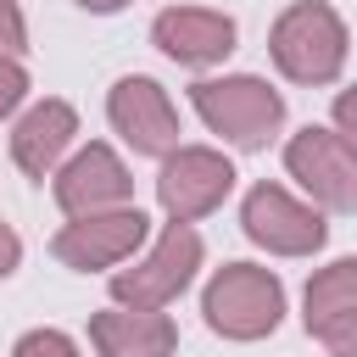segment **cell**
<instances>
[{"label":"cell","instance_id":"obj_3","mask_svg":"<svg viewBox=\"0 0 357 357\" xmlns=\"http://www.w3.org/2000/svg\"><path fill=\"white\" fill-rule=\"evenodd\" d=\"M201 312L223 340H262L284 318V284L257 262H223L201 290Z\"/></svg>","mask_w":357,"mask_h":357},{"label":"cell","instance_id":"obj_16","mask_svg":"<svg viewBox=\"0 0 357 357\" xmlns=\"http://www.w3.org/2000/svg\"><path fill=\"white\" fill-rule=\"evenodd\" d=\"M318 340H324V351H329V357H357V307H351V312H340L335 324H324V329H318Z\"/></svg>","mask_w":357,"mask_h":357},{"label":"cell","instance_id":"obj_5","mask_svg":"<svg viewBox=\"0 0 357 357\" xmlns=\"http://www.w3.org/2000/svg\"><path fill=\"white\" fill-rule=\"evenodd\" d=\"M245 240H257L273 257H312L329 240V223L312 201H296L284 184H251L245 206H240Z\"/></svg>","mask_w":357,"mask_h":357},{"label":"cell","instance_id":"obj_10","mask_svg":"<svg viewBox=\"0 0 357 357\" xmlns=\"http://www.w3.org/2000/svg\"><path fill=\"white\" fill-rule=\"evenodd\" d=\"M134 195V178L128 167L117 162L112 145H84L73 162L56 167V206L67 218H89V212H112V206H128Z\"/></svg>","mask_w":357,"mask_h":357},{"label":"cell","instance_id":"obj_21","mask_svg":"<svg viewBox=\"0 0 357 357\" xmlns=\"http://www.w3.org/2000/svg\"><path fill=\"white\" fill-rule=\"evenodd\" d=\"M78 6H84V11H95V17H112V11H123L128 0H78Z\"/></svg>","mask_w":357,"mask_h":357},{"label":"cell","instance_id":"obj_14","mask_svg":"<svg viewBox=\"0 0 357 357\" xmlns=\"http://www.w3.org/2000/svg\"><path fill=\"white\" fill-rule=\"evenodd\" d=\"M351 307H357V257H340V262H329L307 279V312H301L307 335H318L324 324H335Z\"/></svg>","mask_w":357,"mask_h":357},{"label":"cell","instance_id":"obj_6","mask_svg":"<svg viewBox=\"0 0 357 357\" xmlns=\"http://www.w3.org/2000/svg\"><path fill=\"white\" fill-rule=\"evenodd\" d=\"M284 173L307 190L318 212H357V156L335 128H301L284 139Z\"/></svg>","mask_w":357,"mask_h":357},{"label":"cell","instance_id":"obj_20","mask_svg":"<svg viewBox=\"0 0 357 357\" xmlns=\"http://www.w3.org/2000/svg\"><path fill=\"white\" fill-rule=\"evenodd\" d=\"M17 262H22V240H17V229H11V223H0V279H6Z\"/></svg>","mask_w":357,"mask_h":357},{"label":"cell","instance_id":"obj_8","mask_svg":"<svg viewBox=\"0 0 357 357\" xmlns=\"http://www.w3.org/2000/svg\"><path fill=\"white\" fill-rule=\"evenodd\" d=\"M145 234H151V218H145L139 206H112V212L73 218V223L50 240V251H56V262H67V268H78V273H95V268L128 262V257L145 245Z\"/></svg>","mask_w":357,"mask_h":357},{"label":"cell","instance_id":"obj_12","mask_svg":"<svg viewBox=\"0 0 357 357\" xmlns=\"http://www.w3.org/2000/svg\"><path fill=\"white\" fill-rule=\"evenodd\" d=\"M89 340L100 357H173L178 329L162 307H106L89 318Z\"/></svg>","mask_w":357,"mask_h":357},{"label":"cell","instance_id":"obj_9","mask_svg":"<svg viewBox=\"0 0 357 357\" xmlns=\"http://www.w3.org/2000/svg\"><path fill=\"white\" fill-rule=\"evenodd\" d=\"M106 117L134 156H167L178 145V112L156 78H117L106 95Z\"/></svg>","mask_w":357,"mask_h":357},{"label":"cell","instance_id":"obj_13","mask_svg":"<svg viewBox=\"0 0 357 357\" xmlns=\"http://www.w3.org/2000/svg\"><path fill=\"white\" fill-rule=\"evenodd\" d=\"M73 134H78V112H73L67 100H39V106H28V112L17 117V128H11V162H17L28 178H45V173L61 167Z\"/></svg>","mask_w":357,"mask_h":357},{"label":"cell","instance_id":"obj_4","mask_svg":"<svg viewBox=\"0 0 357 357\" xmlns=\"http://www.w3.org/2000/svg\"><path fill=\"white\" fill-rule=\"evenodd\" d=\"M201 234L190 229V223H173L167 218V229L156 234V245L134 262V268H117L112 273V301H123V307H167L190 279H195V268H201Z\"/></svg>","mask_w":357,"mask_h":357},{"label":"cell","instance_id":"obj_11","mask_svg":"<svg viewBox=\"0 0 357 357\" xmlns=\"http://www.w3.org/2000/svg\"><path fill=\"white\" fill-rule=\"evenodd\" d=\"M151 45L173 56L178 67H218L234 50V17L206 11V6H167L151 22Z\"/></svg>","mask_w":357,"mask_h":357},{"label":"cell","instance_id":"obj_19","mask_svg":"<svg viewBox=\"0 0 357 357\" xmlns=\"http://www.w3.org/2000/svg\"><path fill=\"white\" fill-rule=\"evenodd\" d=\"M335 134H340V145L357 156V84L335 95Z\"/></svg>","mask_w":357,"mask_h":357},{"label":"cell","instance_id":"obj_7","mask_svg":"<svg viewBox=\"0 0 357 357\" xmlns=\"http://www.w3.org/2000/svg\"><path fill=\"white\" fill-rule=\"evenodd\" d=\"M234 190V167L223 151L212 145H173L162 156V173H156V201L173 223H195L206 218L212 206H223V195Z\"/></svg>","mask_w":357,"mask_h":357},{"label":"cell","instance_id":"obj_1","mask_svg":"<svg viewBox=\"0 0 357 357\" xmlns=\"http://www.w3.org/2000/svg\"><path fill=\"white\" fill-rule=\"evenodd\" d=\"M268 56L290 84H335L346 67V22L324 0H296L268 33Z\"/></svg>","mask_w":357,"mask_h":357},{"label":"cell","instance_id":"obj_2","mask_svg":"<svg viewBox=\"0 0 357 357\" xmlns=\"http://www.w3.org/2000/svg\"><path fill=\"white\" fill-rule=\"evenodd\" d=\"M190 106H195L201 123H206L212 134H223L234 151H262V145L284 128V95L268 89L262 78H251V73L190 84Z\"/></svg>","mask_w":357,"mask_h":357},{"label":"cell","instance_id":"obj_18","mask_svg":"<svg viewBox=\"0 0 357 357\" xmlns=\"http://www.w3.org/2000/svg\"><path fill=\"white\" fill-rule=\"evenodd\" d=\"M22 50H28V22L17 0H0V56H22Z\"/></svg>","mask_w":357,"mask_h":357},{"label":"cell","instance_id":"obj_15","mask_svg":"<svg viewBox=\"0 0 357 357\" xmlns=\"http://www.w3.org/2000/svg\"><path fill=\"white\" fill-rule=\"evenodd\" d=\"M11 357H78V346H73V335H61V329H28V335L11 346Z\"/></svg>","mask_w":357,"mask_h":357},{"label":"cell","instance_id":"obj_17","mask_svg":"<svg viewBox=\"0 0 357 357\" xmlns=\"http://www.w3.org/2000/svg\"><path fill=\"white\" fill-rule=\"evenodd\" d=\"M22 95H28L22 61H17V56H0V117H11V112L22 106Z\"/></svg>","mask_w":357,"mask_h":357}]
</instances>
